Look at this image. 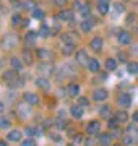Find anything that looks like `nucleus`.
<instances>
[{"label":"nucleus","mask_w":138,"mask_h":146,"mask_svg":"<svg viewBox=\"0 0 138 146\" xmlns=\"http://www.w3.org/2000/svg\"><path fill=\"white\" fill-rule=\"evenodd\" d=\"M135 21H137V15L135 13H130L127 16V25H135Z\"/></svg>","instance_id":"obj_34"},{"label":"nucleus","mask_w":138,"mask_h":146,"mask_svg":"<svg viewBox=\"0 0 138 146\" xmlns=\"http://www.w3.org/2000/svg\"><path fill=\"white\" fill-rule=\"evenodd\" d=\"M20 21H21V16H20V15H15L13 18H11V23H13L15 26H18V25H20Z\"/></svg>","instance_id":"obj_37"},{"label":"nucleus","mask_w":138,"mask_h":146,"mask_svg":"<svg viewBox=\"0 0 138 146\" xmlns=\"http://www.w3.org/2000/svg\"><path fill=\"white\" fill-rule=\"evenodd\" d=\"M0 146H7V143H3V141H0Z\"/></svg>","instance_id":"obj_51"},{"label":"nucleus","mask_w":138,"mask_h":146,"mask_svg":"<svg viewBox=\"0 0 138 146\" xmlns=\"http://www.w3.org/2000/svg\"><path fill=\"white\" fill-rule=\"evenodd\" d=\"M127 131H128V135L132 136L133 140H138V128H137L135 125L128 127V130H127Z\"/></svg>","instance_id":"obj_26"},{"label":"nucleus","mask_w":138,"mask_h":146,"mask_svg":"<svg viewBox=\"0 0 138 146\" xmlns=\"http://www.w3.org/2000/svg\"><path fill=\"white\" fill-rule=\"evenodd\" d=\"M133 141H135V140H133V138H132L130 135H127L125 138H123V143H125V145H132Z\"/></svg>","instance_id":"obj_43"},{"label":"nucleus","mask_w":138,"mask_h":146,"mask_svg":"<svg viewBox=\"0 0 138 146\" xmlns=\"http://www.w3.org/2000/svg\"><path fill=\"white\" fill-rule=\"evenodd\" d=\"M57 127L64 130V128H67V122H65V120H60V119H58V120H57Z\"/></svg>","instance_id":"obj_41"},{"label":"nucleus","mask_w":138,"mask_h":146,"mask_svg":"<svg viewBox=\"0 0 138 146\" xmlns=\"http://www.w3.org/2000/svg\"><path fill=\"white\" fill-rule=\"evenodd\" d=\"M58 18H60L62 21H72V18H73V13H72L70 10H64V11H60Z\"/></svg>","instance_id":"obj_19"},{"label":"nucleus","mask_w":138,"mask_h":146,"mask_svg":"<svg viewBox=\"0 0 138 146\" xmlns=\"http://www.w3.org/2000/svg\"><path fill=\"white\" fill-rule=\"evenodd\" d=\"M115 117H117L119 122H127L128 120V114L125 112V110H119V112L115 114Z\"/></svg>","instance_id":"obj_23"},{"label":"nucleus","mask_w":138,"mask_h":146,"mask_svg":"<svg viewBox=\"0 0 138 146\" xmlns=\"http://www.w3.org/2000/svg\"><path fill=\"white\" fill-rule=\"evenodd\" d=\"M106 68L111 70V72H114V70L117 68V58H107L106 60Z\"/></svg>","instance_id":"obj_21"},{"label":"nucleus","mask_w":138,"mask_h":146,"mask_svg":"<svg viewBox=\"0 0 138 146\" xmlns=\"http://www.w3.org/2000/svg\"><path fill=\"white\" fill-rule=\"evenodd\" d=\"M127 72L130 75H138V63L137 62H128L127 63Z\"/></svg>","instance_id":"obj_18"},{"label":"nucleus","mask_w":138,"mask_h":146,"mask_svg":"<svg viewBox=\"0 0 138 146\" xmlns=\"http://www.w3.org/2000/svg\"><path fill=\"white\" fill-rule=\"evenodd\" d=\"M99 128H101V123H99L98 120H93V122H90V123L86 125V131H88L90 135L98 133V131H99Z\"/></svg>","instance_id":"obj_6"},{"label":"nucleus","mask_w":138,"mask_h":146,"mask_svg":"<svg viewBox=\"0 0 138 146\" xmlns=\"http://www.w3.org/2000/svg\"><path fill=\"white\" fill-rule=\"evenodd\" d=\"M99 3H107V0H98Z\"/></svg>","instance_id":"obj_50"},{"label":"nucleus","mask_w":138,"mask_h":146,"mask_svg":"<svg viewBox=\"0 0 138 146\" xmlns=\"http://www.w3.org/2000/svg\"><path fill=\"white\" fill-rule=\"evenodd\" d=\"M117 102H119V106H122V107H128V106L132 104V96L127 93H123L119 96V101Z\"/></svg>","instance_id":"obj_5"},{"label":"nucleus","mask_w":138,"mask_h":146,"mask_svg":"<svg viewBox=\"0 0 138 146\" xmlns=\"http://www.w3.org/2000/svg\"><path fill=\"white\" fill-rule=\"evenodd\" d=\"M23 138V135H21V131L20 130H11L8 135H7V140L8 141H20Z\"/></svg>","instance_id":"obj_11"},{"label":"nucleus","mask_w":138,"mask_h":146,"mask_svg":"<svg viewBox=\"0 0 138 146\" xmlns=\"http://www.w3.org/2000/svg\"><path fill=\"white\" fill-rule=\"evenodd\" d=\"M33 18H36V20H42L44 18V11L39 10V8H36V10L33 11Z\"/></svg>","instance_id":"obj_31"},{"label":"nucleus","mask_w":138,"mask_h":146,"mask_svg":"<svg viewBox=\"0 0 138 146\" xmlns=\"http://www.w3.org/2000/svg\"><path fill=\"white\" fill-rule=\"evenodd\" d=\"M8 125H10V120L5 117H0V128H8Z\"/></svg>","instance_id":"obj_33"},{"label":"nucleus","mask_w":138,"mask_h":146,"mask_svg":"<svg viewBox=\"0 0 138 146\" xmlns=\"http://www.w3.org/2000/svg\"><path fill=\"white\" fill-rule=\"evenodd\" d=\"M78 104H80L81 107H86L90 102H88V99H86V98H80V99H78Z\"/></svg>","instance_id":"obj_40"},{"label":"nucleus","mask_w":138,"mask_h":146,"mask_svg":"<svg viewBox=\"0 0 138 146\" xmlns=\"http://www.w3.org/2000/svg\"><path fill=\"white\" fill-rule=\"evenodd\" d=\"M88 70L91 73H98L99 72V62L96 58H90V63H88Z\"/></svg>","instance_id":"obj_15"},{"label":"nucleus","mask_w":138,"mask_h":146,"mask_svg":"<svg viewBox=\"0 0 138 146\" xmlns=\"http://www.w3.org/2000/svg\"><path fill=\"white\" fill-rule=\"evenodd\" d=\"M54 3L58 7H65V3H67V0H54Z\"/></svg>","instance_id":"obj_45"},{"label":"nucleus","mask_w":138,"mask_h":146,"mask_svg":"<svg viewBox=\"0 0 138 146\" xmlns=\"http://www.w3.org/2000/svg\"><path fill=\"white\" fill-rule=\"evenodd\" d=\"M107 91L106 89H102V88H99V89H96L94 93H93V99L94 101H98V102H102V101H106L107 99Z\"/></svg>","instance_id":"obj_3"},{"label":"nucleus","mask_w":138,"mask_h":146,"mask_svg":"<svg viewBox=\"0 0 138 146\" xmlns=\"http://www.w3.org/2000/svg\"><path fill=\"white\" fill-rule=\"evenodd\" d=\"M114 8H115V13H122L123 11V3H115Z\"/></svg>","instance_id":"obj_39"},{"label":"nucleus","mask_w":138,"mask_h":146,"mask_svg":"<svg viewBox=\"0 0 138 146\" xmlns=\"http://www.w3.org/2000/svg\"><path fill=\"white\" fill-rule=\"evenodd\" d=\"M117 60H119V62H127V55L123 52H119L117 54Z\"/></svg>","instance_id":"obj_36"},{"label":"nucleus","mask_w":138,"mask_h":146,"mask_svg":"<svg viewBox=\"0 0 138 146\" xmlns=\"http://www.w3.org/2000/svg\"><path fill=\"white\" fill-rule=\"evenodd\" d=\"M23 99L26 101L28 104H31V106H34V104L39 102V98H37V94H34V93H25L23 94Z\"/></svg>","instance_id":"obj_8"},{"label":"nucleus","mask_w":138,"mask_h":146,"mask_svg":"<svg viewBox=\"0 0 138 146\" xmlns=\"http://www.w3.org/2000/svg\"><path fill=\"white\" fill-rule=\"evenodd\" d=\"M67 93L70 94V96H78V94H80V86H78V84L76 83H72V84H68V88H67Z\"/></svg>","instance_id":"obj_14"},{"label":"nucleus","mask_w":138,"mask_h":146,"mask_svg":"<svg viewBox=\"0 0 138 146\" xmlns=\"http://www.w3.org/2000/svg\"><path fill=\"white\" fill-rule=\"evenodd\" d=\"M70 112H72V115H73L75 119H81V117H83V109H81V106H72Z\"/></svg>","instance_id":"obj_16"},{"label":"nucleus","mask_w":138,"mask_h":146,"mask_svg":"<svg viewBox=\"0 0 138 146\" xmlns=\"http://www.w3.org/2000/svg\"><path fill=\"white\" fill-rule=\"evenodd\" d=\"M18 46V37L15 34H5L3 36V41H2V47L3 49H13V47Z\"/></svg>","instance_id":"obj_1"},{"label":"nucleus","mask_w":138,"mask_h":146,"mask_svg":"<svg viewBox=\"0 0 138 146\" xmlns=\"http://www.w3.org/2000/svg\"><path fill=\"white\" fill-rule=\"evenodd\" d=\"M36 55L41 58V60H44V62H49V60L52 58V54L49 52V50H46V49H37Z\"/></svg>","instance_id":"obj_9"},{"label":"nucleus","mask_w":138,"mask_h":146,"mask_svg":"<svg viewBox=\"0 0 138 146\" xmlns=\"http://www.w3.org/2000/svg\"><path fill=\"white\" fill-rule=\"evenodd\" d=\"M75 141H76V143H81V135H76V138H75Z\"/></svg>","instance_id":"obj_46"},{"label":"nucleus","mask_w":138,"mask_h":146,"mask_svg":"<svg viewBox=\"0 0 138 146\" xmlns=\"http://www.w3.org/2000/svg\"><path fill=\"white\" fill-rule=\"evenodd\" d=\"M133 120H135V122H138V110L133 114Z\"/></svg>","instance_id":"obj_47"},{"label":"nucleus","mask_w":138,"mask_h":146,"mask_svg":"<svg viewBox=\"0 0 138 146\" xmlns=\"http://www.w3.org/2000/svg\"><path fill=\"white\" fill-rule=\"evenodd\" d=\"M0 112H3V104L0 102Z\"/></svg>","instance_id":"obj_49"},{"label":"nucleus","mask_w":138,"mask_h":146,"mask_svg":"<svg viewBox=\"0 0 138 146\" xmlns=\"http://www.w3.org/2000/svg\"><path fill=\"white\" fill-rule=\"evenodd\" d=\"M109 128L111 130H117L119 128V120H117V117H114V119H109Z\"/></svg>","instance_id":"obj_28"},{"label":"nucleus","mask_w":138,"mask_h":146,"mask_svg":"<svg viewBox=\"0 0 138 146\" xmlns=\"http://www.w3.org/2000/svg\"><path fill=\"white\" fill-rule=\"evenodd\" d=\"M109 112H111V107L109 106H102L101 109H99V115L101 117H109Z\"/></svg>","instance_id":"obj_30"},{"label":"nucleus","mask_w":138,"mask_h":146,"mask_svg":"<svg viewBox=\"0 0 138 146\" xmlns=\"http://www.w3.org/2000/svg\"><path fill=\"white\" fill-rule=\"evenodd\" d=\"M39 33H41L42 36H49V34H50V29H49L47 26H42V28H41V31H39Z\"/></svg>","instance_id":"obj_38"},{"label":"nucleus","mask_w":138,"mask_h":146,"mask_svg":"<svg viewBox=\"0 0 138 146\" xmlns=\"http://www.w3.org/2000/svg\"><path fill=\"white\" fill-rule=\"evenodd\" d=\"M23 60H25V63L31 65L33 63V54L29 52V50H25V52H23Z\"/></svg>","instance_id":"obj_27"},{"label":"nucleus","mask_w":138,"mask_h":146,"mask_svg":"<svg viewBox=\"0 0 138 146\" xmlns=\"http://www.w3.org/2000/svg\"><path fill=\"white\" fill-rule=\"evenodd\" d=\"M28 135H34V130H33V128H28Z\"/></svg>","instance_id":"obj_48"},{"label":"nucleus","mask_w":138,"mask_h":146,"mask_svg":"<svg viewBox=\"0 0 138 146\" xmlns=\"http://www.w3.org/2000/svg\"><path fill=\"white\" fill-rule=\"evenodd\" d=\"M62 41H64L65 44H75V39H73V36H72V33L62 34Z\"/></svg>","instance_id":"obj_24"},{"label":"nucleus","mask_w":138,"mask_h":146,"mask_svg":"<svg viewBox=\"0 0 138 146\" xmlns=\"http://www.w3.org/2000/svg\"><path fill=\"white\" fill-rule=\"evenodd\" d=\"M75 60H76V63H80L83 67H88V63H90V58H88L86 50H78L76 55H75Z\"/></svg>","instance_id":"obj_2"},{"label":"nucleus","mask_w":138,"mask_h":146,"mask_svg":"<svg viewBox=\"0 0 138 146\" xmlns=\"http://www.w3.org/2000/svg\"><path fill=\"white\" fill-rule=\"evenodd\" d=\"M0 11H2V5H0Z\"/></svg>","instance_id":"obj_52"},{"label":"nucleus","mask_w":138,"mask_h":146,"mask_svg":"<svg viewBox=\"0 0 138 146\" xmlns=\"http://www.w3.org/2000/svg\"><path fill=\"white\" fill-rule=\"evenodd\" d=\"M73 50H75V44H65L64 46V54H67V55L72 54Z\"/></svg>","instance_id":"obj_32"},{"label":"nucleus","mask_w":138,"mask_h":146,"mask_svg":"<svg viewBox=\"0 0 138 146\" xmlns=\"http://www.w3.org/2000/svg\"><path fill=\"white\" fill-rule=\"evenodd\" d=\"M36 86H39L42 91H49V89H50V83H49V80H46V78H37Z\"/></svg>","instance_id":"obj_12"},{"label":"nucleus","mask_w":138,"mask_h":146,"mask_svg":"<svg viewBox=\"0 0 138 146\" xmlns=\"http://www.w3.org/2000/svg\"><path fill=\"white\" fill-rule=\"evenodd\" d=\"M21 146H36V145H34V141L33 140H25L21 143Z\"/></svg>","instance_id":"obj_44"},{"label":"nucleus","mask_w":138,"mask_h":146,"mask_svg":"<svg viewBox=\"0 0 138 146\" xmlns=\"http://www.w3.org/2000/svg\"><path fill=\"white\" fill-rule=\"evenodd\" d=\"M23 7H25L26 10H29V11H34L36 10V2H34V0H26V2L23 3Z\"/></svg>","instance_id":"obj_25"},{"label":"nucleus","mask_w":138,"mask_h":146,"mask_svg":"<svg viewBox=\"0 0 138 146\" xmlns=\"http://www.w3.org/2000/svg\"><path fill=\"white\" fill-rule=\"evenodd\" d=\"M10 63H11V67H13V70H20V68L23 67V62L18 57H11Z\"/></svg>","instance_id":"obj_22"},{"label":"nucleus","mask_w":138,"mask_h":146,"mask_svg":"<svg viewBox=\"0 0 138 146\" xmlns=\"http://www.w3.org/2000/svg\"><path fill=\"white\" fill-rule=\"evenodd\" d=\"M37 70H39V72H54V68L50 67V65H41V67L37 68Z\"/></svg>","instance_id":"obj_35"},{"label":"nucleus","mask_w":138,"mask_h":146,"mask_svg":"<svg viewBox=\"0 0 138 146\" xmlns=\"http://www.w3.org/2000/svg\"><path fill=\"white\" fill-rule=\"evenodd\" d=\"M90 47L94 50V52H101L102 50V39L101 37H94V39H91Z\"/></svg>","instance_id":"obj_7"},{"label":"nucleus","mask_w":138,"mask_h":146,"mask_svg":"<svg viewBox=\"0 0 138 146\" xmlns=\"http://www.w3.org/2000/svg\"><path fill=\"white\" fill-rule=\"evenodd\" d=\"M98 10H99L101 15H106L107 11H109V3H99L98 5Z\"/></svg>","instance_id":"obj_29"},{"label":"nucleus","mask_w":138,"mask_h":146,"mask_svg":"<svg viewBox=\"0 0 138 146\" xmlns=\"http://www.w3.org/2000/svg\"><path fill=\"white\" fill-rule=\"evenodd\" d=\"M114 146H119V145H114Z\"/></svg>","instance_id":"obj_53"},{"label":"nucleus","mask_w":138,"mask_h":146,"mask_svg":"<svg viewBox=\"0 0 138 146\" xmlns=\"http://www.w3.org/2000/svg\"><path fill=\"white\" fill-rule=\"evenodd\" d=\"M36 39H37V33H34V31H29L25 36V42H26L28 46H34L36 44Z\"/></svg>","instance_id":"obj_10"},{"label":"nucleus","mask_w":138,"mask_h":146,"mask_svg":"<svg viewBox=\"0 0 138 146\" xmlns=\"http://www.w3.org/2000/svg\"><path fill=\"white\" fill-rule=\"evenodd\" d=\"M16 78H18V75H16V70H10V72H5V73H3V80H5L8 84H10L11 81H15Z\"/></svg>","instance_id":"obj_13"},{"label":"nucleus","mask_w":138,"mask_h":146,"mask_svg":"<svg viewBox=\"0 0 138 146\" xmlns=\"http://www.w3.org/2000/svg\"><path fill=\"white\" fill-rule=\"evenodd\" d=\"M80 11H81V15H83V16L90 15V7H81V8H80Z\"/></svg>","instance_id":"obj_42"},{"label":"nucleus","mask_w":138,"mask_h":146,"mask_svg":"<svg viewBox=\"0 0 138 146\" xmlns=\"http://www.w3.org/2000/svg\"><path fill=\"white\" fill-rule=\"evenodd\" d=\"M119 42H120L122 46H128V44H132V34L127 33V31L119 33Z\"/></svg>","instance_id":"obj_4"},{"label":"nucleus","mask_w":138,"mask_h":146,"mask_svg":"<svg viewBox=\"0 0 138 146\" xmlns=\"http://www.w3.org/2000/svg\"><path fill=\"white\" fill-rule=\"evenodd\" d=\"M91 29H93V21H91V20L81 21V31H83V33H90Z\"/></svg>","instance_id":"obj_20"},{"label":"nucleus","mask_w":138,"mask_h":146,"mask_svg":"<svg viewBox=\"0 0 138 146\" xmlns=\"http://www.w3.org/2000/svg\"><path fill=\"white\" fill-rule=\"evenodd\" d=\"M111 141H112V138H111L109 133H102V135L99 136V145L101 146H109L111 145Z\"/></svg>","instance_id":"obj_17"}]
</instances>
